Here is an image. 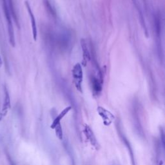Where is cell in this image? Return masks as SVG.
Returning a JSON list of instances; mask_svg holds the SVG:
<instances>
[{"label": "cell", "instance_id": "obj_13", "mask_svg": "<svg viewBox=\"0 0 165 165\" xmlns=\"http://www.w3.org/2000/svg\"><path fill=\"white\" fill-rule=\"evenodd\" d=\"M6 156H7V160H8V161H9L10 165H16V164H15V161L13 160L12 157L10 156L9 152H6Z\"/></svg>", "mask_w": 165, "mask_h": 165}, {"label": "cell", "instance_id": "obj_3", "mask_svg": "<svg viewBox=\"0 0 165 165\" xmlns=\"http://www.w3.org/2000/svg\"><path fill=\"white\" fill-rule=\"evenodd\" d=\"M116 128H117V132H118L119 135L120 136V138H121V141H123V143L124 144V145L126 146V147H127V150H128V153H129V155L130 157L132 165H136L134 154H133L132 146H131L129 141H128L127 137H126V135L123 133V130H122V126L121 123H120V122L118 121L116 122Z\"/></svg>", "mask_w": 165, "mask_h": 165}, {"label": "cell", "instance_id": "obj_1", "mask_svg": "<svg viewBox=\"0 0 165 165\" xmlns=\"http://www.w3.org/2000/svg\"><path fill=\"white\" fill-rule=\"evenodd\" d=\"M2 1H3V10H4V12H5V18H6V20L7 22L9 41H10V44H11L13 47H14L15 41L14 28H13L12 22V19H11V14H10L7 0H2Z\"/></svg>", "mask_w": 165, "mask_h": 165}, {"label": "cell", "instance_id": "obj_9", "mask_svg": "<svg viewBox=\"0 0 165 165\" xmlns=\"http://www.w3.org/2000/svg\"><path fill=\"white\" fill-rule=\"evenodd\" d=\"M72 110L71 106H67L64 110H63L60 112V113L57 115L56 117H55L53 122L52 123V124L51 125V128H52V129H54L55 127H56L57 125L61 123V120L63 119V117L66 116V115L69 113L70 110Z\"/></svg>", "mask_w": 165, "mask_h": 165}, {"label": "cell", "instance_id": "obj_6", "mask_svg": "<svg viewBox=\"0 0 165 165\" xmlns=\"http://www.w3.org/2000/svg\"><path fill=\"white\" fill-rule=\"evenodd\" d=\"M25 5L26 8H27V10L28 15H29V17H30V19L34 40L36 41L37 40V38H38V28H37V25H36L35 16H34V13L32 12V9H31L29 3H28L27 1H26L25 2Z\"/></svg>", "mask_w": 165, "mask_h": 165}, {"label": "cell", "instance_id": "obj_14", "mask_svg": "<svg viewBox=\"0 0 165 165\" xmlns=\"http://www.w3.org/2000/svg\"><path fill=\"white\" fill-rule=\"evenodd\" d=\"M3 65V61H2V59H1V57L0 56V67L2 66Z\"/></svg>", "mask_w": 165, "mask_h": 165}, {"label": "cell", "instance_id": "obj_11", "mask_svg": "<svg viewBox=\"0 0 165 165\" xmlns=\"http://www.w3.org/2000/svg\"><path fill=\"white\" fill-rule=\"evenodd\" d=\"M54 130H55V133H56V137L58 138V139H59L60 141H62L63 139V132L62 126L61 123L57 125L56 127H55Z\"/></svg>", "mask_w": 165, "mask_h": 165}, {"label": "cell", "instance_id": "obj_10", "mask_svg": "<svg viewBox=\"0 0 165 165\" xmlns=\"http://www.w3.org/2000/svg\"><path fill=\"white\" fill-rule=\"evenodd\" d=\"M81 44L82 51L83 53V58L85 60V63L87 61H90L91 59V54L90 52L88 51L87 44L86 43V41L85 40H81Z\"/></svg>", "mask_w": 165, "mask_h": 165}, {"label": "cell", "instance_id": "obj_2", "mask_svg": "<svg viewBox=\"0 0 165 165\" xmlns=\"http://www.w3.org/2000/svg\"><path fill=\"white\" fill-rule=\"evenodd\" d=\"M72 77L74 85L77 90L82 92V83L83 79V72L80 63H76L72 69Z\"/></svg>", "mask_w": 165, "mask_h": 165}, {"label": "cell", "instance_id": "obj_4", "mask_svg": "<svg viewBox=\"0 0 165 165\" xmlns=\"http://www.w3.org/2000/svg\"><path fill=\"white\" fill-rule=\"evenodd\" d=\"M98 114L101 117L103 120V124L105 126H110L112 124V123L114 121L115 117L114 115L110 112L108 110L103 108L102 106H98L97 108Z\"/></svg>", "mask_w": 165, "mask_h": 165}, {"label": "cell", "instance_id": "obj_15", "mask_svg": "<svg viewBox=\"0 0 165 165\" xmlns=\"http://www.w3.org/2000/svg\"><path fill=\"white\" fill-rule=\"evenodd\" d=\"M113 165H117V164H113Z\"/></svg>", "mask_w": 165, "mask_h": 165}, {"label": "cell", "instance_id": "obj_7", "mask_svg": "<svg viewBox=\"0 0 165 165\" xmlns=\"http://www.w3.org/2000/svg\"><path fill=\"white\" fill-rule=\"evenodd\" d=\"M90 82L94 95L97 96H99L101 92L102 89H103V81H101L99 78L95 76H91Z\"/></svg>", "mask_w": 165, "mask_h": 165}, {"label": "cell", "instance_id": "obj_12", "mask_svg": "<svg viewBox=\"0 0 165 165\" xmlns=\"http://www.w3.org/2000/svg\"><path fill=\"white\" fill-rule=\"evenodd\" d=\"M44 3H45L46 7L47 9H48V10H49L50 13H51L52 15H54V16H56V10H55L54 8L52 7V4L48 1V0H45V1H44Z\"/></svg>", "mask_w": 165, "mask_h": 165}, {"label": "cell", "instance_id": "obj_5", "mask_svg": "<svg viewBox=\"0 0 165 165\" xmlns=\"http://www.w3.org/2000/svg\"><path fill=\"white\" fill-rule=\"evenodd\" d=\"M83 133L85 135L86 139L90 143V145L92 146L94 148H96L97 150H98L99 149V143L98 140H97V138L92 130V128L90 127V126H88V125H85Z\"/></svg>", "mask_w": 165, "mask_h": 165}, {"label": "cell", "instance_id": "obj_8", "mask_svg": "<svg viewBox=\"0 0 165 165\" xmlns=\"http://www.w3.org/2000/svg\"><path fill=\"white\" fill-rule=\"evenodd\" d=\"M4 94H5V98H4V101L3 104V108H2V114L1 116L3 117L4 116L7 114L8 110L10 108V98L9 90L7 88L6 86H4Z\"/></svg>", "mask_w": 165, "mask_h": 165}]
</instances>
